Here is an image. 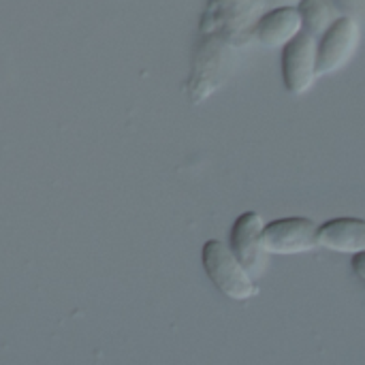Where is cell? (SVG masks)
Returning a JSON list of instances; mask_svg holds the SVG:
<instances>
[{"mask_svg":"<svg viewBox=\"0 0 365 365\" xmlns=\"http://www.w3.org/2000/svg\"><path fill=\"white\" fill-rule=\"evenodd\" d=\"M201 259L207 278L225 297L246 302L259 293L257 284L252 282V276L244 269V265L235 259V255L225 242L210 240L201 250Z\"/></svg>","mask_w":365,"mask_h":365,"instance_id":"1","label":"cell"},{"mask_svg":"<svg viewBox=\"0 0 365 365\" xmlns=\"http://www.w3.org/2000/svg\"><path fill=\"white\" fill-rule=\"evenodd\" d=\"M261 244L265 255L276 257L312 252L319 248V227L314 220L304 216L278 218L265 225Z\"/></svg>","mask_w":365,"mask_h":365,"instance_id":"2","label":"cell"},{"mask_svg":"<svg viewBox=\"0 0 365 365\" xmlns=\"http://www.w3.org/2000/svg\"><path fill=\"white\" fill-rule=\"evenodd\" d=\"M359 45V26L351 17L336 19L317 49V75H329L344 68Z\"/></svg>","mask_w":365,"mask_h":365,"instance_id":"3","label":"cell"},{"mask_svg":"<svg viewBox=\"0 0 365 365\" xmlns=\"http://www.w3.org/2000/svg\"><path fill=\"white\" fill-rule=\"evenodd\" d=\"M282 77L291 94H306L317 75V43L308 32H299L284 45L282 51Z\"/></svg>","mask_w":365,"mask_h":365,"instance_id":"4","label":"cell"},{"mask_svg":"<svg viewBox=\"0 0 365 365\" xmlns=\"http://www.w3.org/2000/svg\"><path fill=\"white\" fill-rule=\"evenodd\" d=\"M265 222L257 212L242 214L231 229V252L250 276H261L265 267V250L261 244Z\"/></svg>","mask_w":365,"mask_h":365,"instance_id":"5","label":"cell"},{"mask_svg":"<svg viewBox=\"0 0 365 365\" xmlns=\"http://www.w3.org/2000/svg\"><path fill=\"white\" fill-rule=\"evenodd\" d=\"M319 246L340 255L365 252V220L361 218H331L319 227Z\"/></svg>","mask_w":365,"mask_h":365,"instance_id":"6","label":"cell"},{"mask_svg":"<svg viewBox=\"0 0 365 365\" xmlns=\"http://www.w3.org/2000/svg\"><path fill=\"white\" fill-rule=\"evenodd\" d=\"M302 32V17L299 11L293 6H280L269 11L257 24V38L267 47H280L293 41Z\"/></svg>","mask_w":365,"mask_h":365,"instance_id":"7","label":"cell"},{"mask_svg":"<svg viewBox=\"0 0 365 365\" xmlns=\"http://www.w3.org/2000/svg\"><path fill=\"white\" fill-rule=\"evenodd\" d=\"M297 11L302 17V28H306L310 36L325 34L327 28L336 21L334 6L327 0H302Z\"/></svg>","mask_w":365,"mask_h":365,"instance_id":"8","label":"cell"},{"mask_svg":"<svg viewBox=\"0 0 365 365\" xmlns=\"http://www.w3.org/2000/svg\"><path fill=\"white\" fill-rule=\"evenodd\" d=\"M353 272L361 278L365 282V252L361 255H355L353 257Z\"/></svg>","mask_w":365,"mask_h":365,"instance_id":"9","label":"cell"},{"mask_svg":"<svg viewBox=\"0 0 365 365\" xmlns=\"http://www.w3.org/2000/svg\"><path fill=\"white\" fill-rule=\"evenodd\" d=\"M272 2H284V4H287V2H297V0H272ZM299 2H302V0H299Z\"/></svg>","mask_w":365,"mask_h":365,"instance_id":"10","label":"cell"}]
</instances>
